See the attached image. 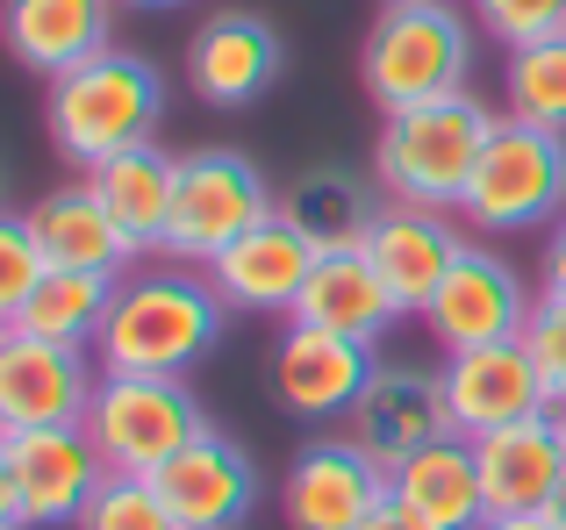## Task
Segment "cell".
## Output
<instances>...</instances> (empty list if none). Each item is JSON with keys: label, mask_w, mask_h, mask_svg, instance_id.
Returning <instances> with one entry per match:
<instances>
[{"label": "cell", "mask_w": 566, "mask_h": 530, "mask_svg": "<svg viewBox=\"0 0 566 530\" xmlns=\"http://www.w3.org/2000/svg\"><path fill=\"white\" fill-rule=\"evenodd\" d=\"M538 294L545 301H566V215L545 230V258H538Z\"/></svg>", "instance_id": "32"}, {"label": "cell", "mask_w": 566, "mask_h": 530, "mask_svg": "<svg viewBox=\"0 0 566 530\" xmlns=\"http://www.w3.org/2000/svg\"><path fill=\"white\" fill-rule=\"evenodd\" d=\"M0 36L14 65L57 80L115 43V0H0Z\"/></svg>", "instance_id": "20"}, {"label": "cell", "mask_w": 566, "mask_h": 530, "mask_svg": "<svg viewBox=\"0 0 566 530\" xmlns=\"http://www.w3.org/2000/svg\"><path fill=\"white\" fill-rule=\"evenodd\" d=\"M294 322H316V330L380 344L401 322V301H395V287L380 279V265L366 252H323L316 273H308V287H302V301H294Z\"/></svg>", "instance_id": "22"}, {"label": "cell", "mask_w": 566, "mask_h": 530, "mask_svg": "<svg viewBox=\"0 0 566 530\" xmlns=\"http://www.w3.org/2000/svg\"><path fill=\"white\" fill-rule=\"evenodd\" d=\"M553 416H559V445H566V409H553Z\"/></svg>", "instance_id": "37"}, {"label": "cell", "mask_w": 566, "mask_h": 530, "mask_svg": "<svg viewBox=\"0 0 566 530\" xmlns=\"http://www.w3.org/2000/svg\"><path fill=\"white\" fill-rule=\"evenodd\" d=\"M359 530H423V523H416V517H409V509H401V502H395V495H387V502H380V509H374V517H366Z\"/></svg>", "instance_id": "34"}, {"label": "cell", "mask_w": 566, "mask_h": 530, "mask_svg": "<svg viewBox=\"0 0 566 530\" xmlns=\"http://www.w3.org/2000/svg\"><path fill=\"white\" fill-rule=\"evenodd\" d=\"M467 223L488 237H524V230H553L566 215V137L531 129L516 115H502L488 137L481 166L467 187Z\"/></svg>", "instance_id": "5"}, {"label": "cell", "mask_w": 566, "mask_h": 530, "mask_svg": "<svg viewBox=\"0 0 566 530\" xmlns=\"http://www.w3.org/2000/svg\"><path fill=\"white\" fill-rule=\"evenodd\" d=\"M452 437V416H444V380L423 373V365H380L374 388L352 409V445H366L374 459L395 474L401 459H416L423 445Z\"/></svg>", "instance_id": "18"}, {"label": "cell", "mask_w": 566, "mask_h": 530, "mask_svg": "<svg viewBox=\"0 0 566 530\" xmlns=\"http://www.w3.org/2000/svg\"><path fill=\"white\" fill-rule=\"evenodd\" d=\"M222 316H230V301L216 294L208 273L144 265V273L115 279V308L94 337V359H101V373L187 380L193 365L222 344Z\"/></svg>", "instance_id": "1"}, {"label": "cell", "mask_w": 566, "mask_h": 530, "mask_svg": "<svg viewBox=\"0 0 566 530\" xmlns=\"http://www.w3.org/2000/svg\"><path fill=\"white\" fill-rule=\"evenodd\" d=\"M287 72V43L265 14L251 8H222L193 29L187 43V86L208 108H251L273 94V80Z\"/></svg>", "instance_id": "13"}, {"label": "cell", "mask_w": 566, "mask_h": 530, "mask_svg": "<svg viewBox=\"0 0 566 530\" xmlns=\"http://www.w3.org/2000/svg\"><path fill=\"white\" fill-rule=\"evenodd\" d=\"M374 373H380L374 344L316 330V322H294L273 351V402L302 423H337V416L359 409V394L374 388Z\"/></svg>", "instance_id": "12"}, {"label": "cell", "mask_w": 566, "mask_h": 530, "mask_svg": "<svg viewBox=\"0 0 566 530\" xmlns=\"http://www.w3.org/2000/svg\"><path fill=\"white\" fill-rule=\"evenodd\" d=\"M473 466L488 488V517H545L566 495V445L559 416H531L510 431L473 437Z\"/></svg>", "instance_id": "17"}, {"label": "cell", "mask_w": 566, "mask_h": 530, "mask_svg": "<svg viewBox=\"0 0 566 530\" xmlns=\"http://www.w3.org/2000/svg\"><path fill=\"white\" fill-rule=\"evenodd\" d=\"M524 344H531V359H538V380H545V394H553V409H566V301H545L538 294V308H531V322H524Z\"/></svg>", "instance_id": "31"}, {"label": "cell", "mask_w": 566, "mask_h": 530, "mask_svg": "<svg viewBox=\"0 0 566 530\" xmlns=\"http://www.w3.org/2000/svg\"><path fill=\"white\" fill-rule=\"evenodd\" d=\"M0 530H14V523H0Z\"/></svg>", "instance_id": "40"}, {"label": "cell", "mask_w": 566, "mask_h": 530, "mask_svg": "<svg viewBox=\"0 0 566 530\" xmlns=\"http://www.w3.org/2000/svg\"><path fill=\"white\" fill-rule=\"evenodd\" d=\"M129 8H180V0H129Z\"/></svg>", "instance_id": "36"}, {"label": "cell", "mask_w": 566, "mask_h": 530, "mask_svg": "<svg viewBox=\"0 0 566 530\" xmlns=\"http://www.w3.org/2000/svg\"><path fill=\"white\" fill-rule=\"evenodd\" d=\"M444 416H452L459 437H488L510 431V423L553 416V394L538 380V359H531L524 337L510 344H473V351H444Z\"/></svg>", "instance_id": "10"}, {"label": "cell", "mask_w": 566, "mask_h": 530, "mask_svg": "<svg viewBox=\"0 0 566 530\" xmlns=\"http://www.w3.org/2000/svg\"><path fill=\"white\" fill-rule=\"evenodd\" d=\"M101 194V209L115 215V230L129 237V252L151 258L166 252V230H172V180H180V158L158 151V144H137V151H115L108 166L86 172Z\"/></svg>", "instance_id": "24"}, {"label": "cell", "mask_w": 566, "mask_h": 530, "mask_svg": "<svg viewBox=\"0 0 566 530\" xmlns=\"http://www.w3.org/2000/svg\"><path fill=\"white\" fill-rule=\"evenodd\" d=\"M387 502V466L352 437H316L302 459L287 466V530H359Z\"/></svg>", "instance_id": "14"}, {"label": "cell", "mask_w": 566, "mask_h": 530, "mask_svg": "<svg viewBox=\"0 0 566 530\" xmlns=\"http://www.w3.org/2000/svg\"><path fill=\"white\" fill-rule=\"evenodd\" d=\"M14 495H22V530H65L86 517V502L108 480L94 431L86 423H57V431H14Z\"/></svg>", "instance_id": "11"}, {"label": "cell", "mask_w": 566, "mask_h": 530, "mask_svg": "<svg viewBox=\"0 0 566 530\" xmlns=\"http://www.w3.org/2000/svg\"><path fill=\"white\" fill-rule=\"evenodd\" d=\"M0 330H8V322H0Z\"/></svg>", "instance_id": "41"}, {"label": "cell", "mask_w": 566, "mask_h": 530, "mask_svg": "<svg viewBox=\"0 0 566 530\" xmlns=\"http://www.w3.org/2000/svg\"><path fill=\"white\" fill-rule=\"evenodd\" d=\"M0 201H8V172H0ZM0 215H8V209H0Z\"/></svg>", "instance_id": "38"}, {"label": "cell", "mask_w": 566, "mask_h": 530, "mask_svg": "<svg viewBox=\"0 0 566 530\" xmlns=\"http://www.w3.org/2000/svg\"><path fill=\"white\" fill-rule=\"evenodd\" d=\"M359 80L380 115L452 100L473 80V29L452 0H387L380 22L366 29Z\"/></svg>", "instance_id": "3"}, {"label": "cell", "mask_w": 566, "mask_h": 530, "mask_svg": "<svg viewBox=\"0 0 566 530\" xmlns=\"http://www.w3.org/2000/svg\"><path fill=\"white\" fill-rule=\"evenodd\" d=\"M473 22L502 36L510 51H524V43L566 36V0H473Z\"/></svg>", "instance_id": "30"}, {"label": "cell", "mask_w": 566, "mask_h": 530, "mask_svg": "<svg viewBox=\"0 0 566 530\" xmlns=\"http://www.w3.org/2000/svg\"><path fill=\"white\" fill-rule=\"evenodd\" d=\"M387 495L423 530H481L488 523V488H481V466H473V437H459V431L423 445L416 459H401L387 474Z\"/></svg>", "instance_id": "21"}, {"label": "cell", "mask_w": 566, "mask_h": 530, "mask_svg": "<svg viewBox=\"0 0 566 530\" xmlns=\"http://www.w3.org/2000/svg\"><path fill=\"white\" fill-rule=\"evenodd\" d=\"M72 530H180V517L166 509V495H158L144 474H108Z\"/></svg>", "instance_id": "28"}, {"label": "cell", "mask_w": 566, "mask_h": 530, "mask_svg": "<svg viewBox=\"0 0 566 530\" xmlns=\"http://www.w3.org/2000/svg\"><path fill=\"white\" fill-rule=\"evenodd\" d=\"M43 123H51V144L72 166L94 172V166H108L115 151H137V144L158 137V123H166V72L144 51L108 43L101 57H86V65H72V72L51 80Z\"/></svg>", "instance_id": "2"}, {"label": "cell", "mask_w": 566, "mask_h": 530, "mask_svg": "<svg viewBox=\"0 0 566 530\" xmlns=\"http://www.w3.org/2000/svg\"><path fill=\"white\" fill-rule=\"evenodd\" d=\"M43 273H51V258H43V244L29 237L22 215H0V322H14L29 308V294L43 287Z\"/></svg>", "instance_id": "29"}, {"label": "cell", "mask_w": 566, "mask_h": 530, "mask_svg": "<svg viewBox=\"0 0 566 530\" xmlns=\"http://www.w3.org/2000/svg\"><path fill=\"white\" fill-rule=\"evenodd\" d=\"M553 517H559V523H566V495H559V509H553Z\"/></svg>", "instance_id": "39"}, {"label": "cell", "mask_w": 566, "mask_h": 530, "mask_svg": "<svg viewBox=\"0 0 566 530\" xmlns=\"http://www.w3.org/2000/svg\"><path fill=\"white\" fill-rule=\"evenodd\" d=\"M459 252H467V237L444 223V209H409V201H387V209L374 215V230H366V258H374L380 279L395 287L401 316H423L430 294L444 287V273H452Z\"/></svg>", "instance_id": "19"}, {"label": "cell", "mask_w": 566, "mask_h": 530, "mask_svg": "<svg viewBox=\"0 0 566 530\" xmlns=\"http://www.w3.org/2000/svg\"><path fill=\"white\" fill-rule=\"evenodd\" d=\"M481 530H566V523L553 517V509H545V517H488Z\"/></svg>", "instance_id": "35"}, {"label": "cell", "mask_w": 566, "mask_h": 530, "mask_svg": "<svg viewBox=\"0 0 566 530\" xmlns=\"http://www.w3.org/2000/svg\"><path fill=\"white\" fill-rule=\"evenodd\" d=\"M0 523L22 530V495H14V452H8V437H0Z\"/></svg>", "instance_id": "33"}, {"label": "cell", "mask_w": 566, "mask_h": 530, "mask_svg": "<svg viewBox=\"0 0 566 530\" xmlns=\"http://www.w3.org/2000/svg\"><path fill=\"white\" fill-rule=\"evenodd\" d=\"M151 488L166 495V509L180 517V530H237L259 502V466L237 437L208 431L193 437L180 459H166L151 474Z\"/></svg>", "instance_id": "16"}, {"label": "cell", "mask_w": 566, "mask_h": 530, "mask_svg": "<svg viewBox=\"0 0 566 530\" xmlns=\"http://www.w3.org/2000/svg\"><path fill=\"white\" fill-rule=\"evenodd\" d=\"M22 223H29V237L43 244V258L65 265V273H115V279H123V265H137L129 237L115 230V215L101 209L94 180L51 187V194L22 215Z\"/></svg>", "instance_id": "23"}, {"label": "cell", "mask_w": 566, "mask_h": 530, "mask_svg": "<svg viewBox=\"0 0 566 530\" xmlns=\"http://www.w3.org/2000/svg\"><path fill=\"white\" fill-rule=\"evenodd\" d=\"M108 474H144L151 480L166 459H180L193 437H208V409L193 402L187 380H158V373H101L94 409H86Z\"/></svg>", "instance_id": "6"}, {"label": "cell", "mask_w": 566, "mask_h": 530, "mask_svg": "<svg viewBox=\"0 0 566 530\" xmlns=\"http://www.w3.org/2000/svg\"><path fill=\"white\" fill-rule=\"evenodd\" d=\"M265 215H280V194L244 151L208 144V151L180 158L172 180V230H166V258L172 265H208L222 258L244 230H259Z\"/></svg>", "instance_id": "7"}, {"label": "cell", "mask_w": 566, "mask_h": 530, "mask_svg": "<svg viewBox=\"0 0 566 530\" xmlns=\"http://www.w3.org/2000/svg\"><path fill=\"white\" fill-rule=\"evenodd\" d=\"M502 94H510V115H516V123L566 137V36H545V43L510 51Z\"/></svg>", "instance_id": "27"}, {"label": "cell", "mask_w": 566, "mask_h": 530, "mask_svg": "<svg viewBox=\"0 0 566 530\" xmlns=\"http://www.w3.org/2000/svg\"><path fill=\"white\" fill-rule=\"evenodd\" d=\"M316 258L323 252L287 223V215H265L259 230H244V237H237L222 258H208L201 273L216 279V294L230 308H244V316H294Z\"/></svg>", "instance_id": "15"}, {"label": "cell", "mask_w": 566, "mask_h": 530, "mask_svg": "<svg viewBox=\"0 0 566 530\" xmlns=\"http://www.w3.org/2000/svg\"><path fill=\"white\" fill-rule=\"evenodd\" d=\"M531 308H538V301H531L524 273H516L502 252H488V244H467V252L452 258V273H444V287L430 294L423 330L438 337L444 351L510 344V337H524Z\"/></svg>", "instance_id": "9"}, {"label": "cell", "mask_w": 566, "mask_h": 530, "mask_svg": "<svg viewBox=\"0 0 566 530\" xmlns=\"http://www.w3.org/2000/svg\"><path fill=\"white\" fill-rule=\"evenodd\" d=\"M101 388V365L80 344H51L36 330H0V437L86 423Z\"/></svg>", "instance_id": "8"}, {"label": "cell", "mask_w": 566, "mask_h": 530, "mask_svg": "<svg viewBox=\"0 0 566 530\" xmlns=\"http://www.w3.org/2000/svg\"><path fill=\"white\" fill-rule=\"evenodd\" d=\"M280 215L302 230L316 252H366V230H374V194L366 180H352L345 166H316L280 194Z\"/></svg>", "instance_id": "25"}, {"label": "cell", "mask_w": 566, "mask_h": 530, "mask_svg": "<svg viewBox=\"0 0 566 530\" xmlns=\"http://www.w3.org/2000/svg\"><path fill=\"white\" fill-rule=\"evenodd\" d=\"M115 308V273H65V265H51L43 273V287L29 294V308L14 316V330H36L51 337V344H94L101 322H108Z\"/></svg>", "instance_id": "26"}, {"label": "cell", "mask_w": 566, "mask_h": 530, "mask_svg": "<svg viewBox=\"0 0 566 530\" xmlns=\"http://www.w3.org/2000/svg\"><path fill=\"white\" fill-rule=\"evenodd\" d=\"M502 115H488L473 94L452 100H423V108H401L380 123L374 137V172L387 187V201H409V209H459L473 187L488 137H495Z\"/></svg>", "instance_id": "4"}]
</instances>
